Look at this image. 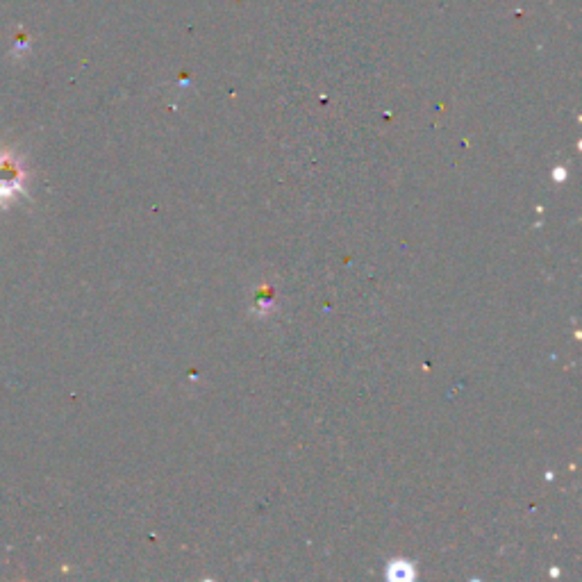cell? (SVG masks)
<instances>
[{
  "mask_svg": "<svg viewBox=\"0 0 582 582\" xmlns=\"http://www.w3.org/2000/svg\"><path fill=\"white\" fill-rule=\"evenodd\" d=\"M23 191V171L12 153L0 151V203L12 201Z\"/></svg>",
  "mask_w": 582,
  "mask_h": 582,
  "instance_id": "1",
  "label": "cell"
},
{
  "mask_svg": "<svg viewBox=\"0 0 582 582\" xmlns=\"http://www.w3.org/2000/svg\"><path fill=\"white\" fill-rule=\"evenodd\" d=\"M28 48H30V39H28L26 35H23V32H21V35H19V32H16V37H14V48H12V53H14L16 57H19V53H23V51H28Z\"/></svg>",
  "mask_w": 582,
  "mask_h": 582,
  "instance_id": "2",
  "label": "cell"
}]
</instances>
